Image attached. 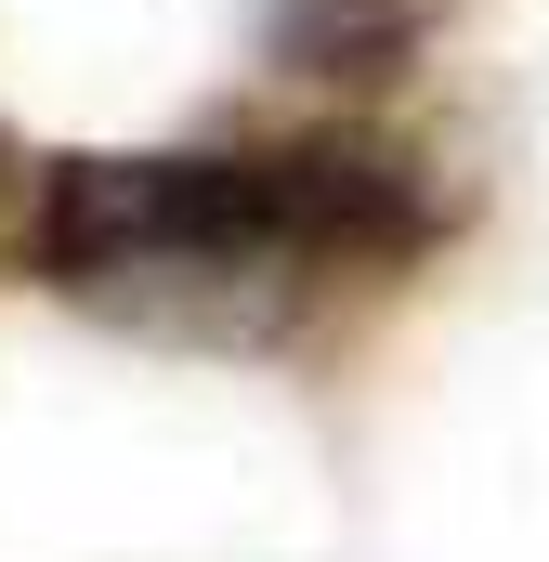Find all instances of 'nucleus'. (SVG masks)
Segmentation results:
<instances>
[{
  "label": "nucleus",
  "mask_w": 549,
  "mask_h": 562,
  "mask_svg": "<svg viewBox=\"0 0 549 562\" xmlns=\"http://www.w3.org/2000/svg\"><path fill=\"white\" fill-rule=\"evenodd\" d=\"M432 249H445L432 170L354 132L53 157L26 183V276L92 327L170 353H288L340 301L418 276Z\"/></svg>",
  "instance_id": "obj_1"
},
{
  "label": "nucleus",
  "mask_w": 549,
  "mask_h": 562,
  "mask_svg": "<svg viewBox=\"0 0 549 562\" xmlns=\"http://www.w3.org/2000/svg\"><path fill=\"white\" fill-rule=\"evenodd\" d=\"M406 26H418V0H288V53L301 66H380V53H406Z\"/></svg>",
  "instance_id": "obj_2"
},
{
  "label": "nucleus",
  "mask_w": 549,
  "mask_h": 562,
  "mask_svg": "<svg viewBox=\"0 0 549 562\" xmlns=\"http://www.w3.org/2000/svg\"><path fill=\"white\" fill-rule=\"evenodd\" d=\"M0 196H26V157H13V132H0Z\"/></svg>",
  "instance_id": "obj_3"
}]
</instances>
